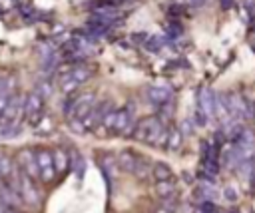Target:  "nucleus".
Here are the masks:
<instances>
[{
	"label": "nucleus",
	"instance_id": "nucleus-16",
	"mask_svg": "<svg viewBox=\"0 0 255 213\" xmlns=\"http://www.w3.org/2000/svg\"><path fill=\"white\" fill-rule=\"evenodd\" d=\"M165 42H167V36H163V34H153V36H147L143 48H145L147 52H151V54H157V52L165 46Z\"/></svg>",
	"mask_w": 255,
	"mask_h": 213
},
{
	"label": "nucleus",
	"instance_id": "nucleus-7",
	"mask_svg": "<svg viewBox=\"0 0 255 213\" xmlns=\"http://www.w3.org/2000/svg\"><path fill=\"white\" fill-rule=\"evenodd\" d=\"M94 106H96V98H94V94H82L80 98H76V106H74V111H72V119H84L92 109H94Z\"/></svg>",
	"mask_w": 255,
	"mask_h": 213
},
{
	"label": "nucleus",
	"instance_id": "nucleus-3",
	"mask_svg": "<svg viewBox=\"0 0 255 213\" xmlns=\"http://www.w3.org/2000/svg\"><path fill=\"white\" fill-rule=\"evenodd\" d=\"M16 163H18V169H20L22 173H26L28 177H32V179H38V177H40L38 157H36V153H34L32 149H28V147L20 149L18 155H16Z\"/></svg>",
	"mask_w": 255,
	"mask_h": 213
},
{
	"label": "nucleus",
	"instance_id": "nucleus-5",
	"mask_svg": "<svg viewBox=\"0 0 255 213\" xmlns=\"http://www.w3.org/2000/svg\"><path fill=\"white\" fill-rule=\"evenodd\" d=\"M112 109V102H102V104H98V106H94V109L82 119V123H84V127L86 129H94V127H98V125H102V121H104V117H106V113Z\"/></svg>",
	"mask_w": 255,
	"mask_h": 213
},
{
	"label": "nucleus",
	"instance_id": "nucleus-36",
	"mask_svg": "<svg viewBox=\"0 0 255 213\" xmlns=\"http://www.w3.org/2000/svg\"><path fill=\"white\" fill-rule=\"evenodd\" d=\"M155 213H173V209H169L167 205H163V207H159V209H157Z\"/></svg>",
	"mask_w": 255,
	"mask_h": 213
},
{
	"label": "nucleus",
	"instance_id": "nucleus-15",
	"mask_svg": "<svg viewBox=\"0 0 255 213\" xmlns=\"http://www.w3.org/2000/svg\"><path fill=\"white\" fill-rule=\"evenodd\" d=\"M52 155H54V165H56V171H58V173H64V171L70 167L72 159L68 157V153H66L62 147H56V149L52 151Z\"/></svg>",
	"mask_w": 255,
	"mask_h": 213
},
{
	"label": "nucleus",
	"instance_id": "nucleus-18",
	"mask_svg": "<svg viewBox=\"0 0 255 213\" xmlns=\"http://www.w3.org/2000/svg\"><path fill=\"white\" fill-rule=\"evenodd\" d=\"M155 193H157L161 199H169V197H173V193H175V183H173V179L157 181V183H155Z\"/></svg>",
	"mask_w": 255,
	"mask_h": 213
},
{
	"label": "nucleus",
	"instance_id": "nucleus-11",
	"mask_svg": "<svg viewBox=\"0 0 255 213\" xmlns=\"http://www.w3.org/2000/svg\"><path fill=\"white\" fill-rule=\"evenodd\" d=\"M147 98L151 104L155 106H163L167 102H171V90L169 88H163V86H149L147 88Z\"/></svg>",
	"mask_w": 255,
	"mask_h": 213
},
{
	"label": "nucleus",
	"instance_id": "nucleus-39",
	"mask_svg": "<svg viewBox=\"0 0 255 213\" xmlns=\"http://www.w3.org/2000/svg\"><path fill=\"white\" fill-rule=\"evenodd\" d=\"M229 213H239V211H229Z\"/></svg>",
	"mask_w": 255,
	"mask_h": 213
},
{
	"label": "nucleus",
	"instance_id": "nucleus-12",
	"mask_svg": "<svg viewBox=\"0 0 255 213\" xmlns=\"http://www.w3.org/2000/svg\"><path fill=\"white\" fill-rule=\"evenodd\" d=\"M40 60H42V66H44V70H54L56 66H58V54L54 52V48L52 46H48V44H42L40 46Z\"/></svg>",
	"mask_w": 255,
	"mask_h": 213
},
{
	"label": "nucleus",
	"instance_id": "nucleus-20",
	"mask_svg": "<svg viewBox=\"0 0 255 213\" xmlns=\"http://www.w3.org/2000/svg\"><path fill=\"white\" fill-rule=\"evenodd\" d=\"M151 173H153V177H155L157 181L171 179V169H169V165H167V163H163V161H157V163L151 167Z\"/></svg>",
	"mask_w": 255,
	"mask_h": 213
},
{
	"label": "nucleus",
	"instance_id": "nucleus-6",
	"mask_svg": "<svg viewBox=\"0 0 255 213\" xmlns=\"http://www.w3.org/2000/svg\"><path fill=\"white\" fill-rule=\"evenodd\" d=\"M18 193L22 195V199L28 203V205H38L40 203V193L34 185V179L28 177L26 173H22L20 177V187H18Z\"/></svg>",
	"mask_w": 255,
	"mask_h": 213
},
{
	"label": "nucleus",
	"instance_id": "nucleus-32",
	"mask_svg": "<svg viewBox=\"0 0 255 213\" xmlns=\"http://www.w3.org/2000/svg\"><path fill=\"white\" fill-rule=\"evenodd\" d=\"M128 0H98V6H114V8H118V6H122V4H126Z\"/></svg>",
	"mask_w": 255,
	"mask_h": 213
},
{
	"label": "nucleus",
	"instance_id": "nucleus-30",
	"mask_svg": "<svg viewBox=\"0 0 255 213\" xmlns=\"http://www.w3.org/2000/svg\"><path fill=\"white\" fill-rule=\"evenodd\" d=\"M223 197H225V201L235 203V201H237V189H235V187H231V185H227V187L223 189Z\"/></svg>",
	"mask_w": 255,
	"mask_h": 213
},
{
	"label": "nucleus",
	"instance_id": "nucleus-26",
	"mask_svg": "<svg viewBox=\"0 0 255 213\" xmlns=\"http://www.w3.org/2000/svg\"><path fill=\"white\" fill-rule=\"evenodd\" d=\"M20 133V125H16V123H6V127L0 131V137L2 139H10V137H14V135H18Z\"/></svg>",
	"mask_w": 255,
	"mask_h": 213
},
{
	"label": "nucleus",
	"instance_id": "nucleus-40",
	"mask_svg": "<svg viewBox=\"0 0 255 213\" xmlns=\"http://www.w3.org/2000/svg\"><path fill=\"white\" fill-rule=\"evenodd\" d=\"M253 115H255V106H253Z\"/></svg>",
	"mask_w": 255,
	"mask_h": 213
},
{
	"label": "nucleus",
	"instance_id": "nucleus-31",
	"mask_svg": "<svg viewBox=\"0 0 255 213\" xmlns=\"http://www.w3.org/2000/svg\"><path fill=\"white\" fill-rule=\"evenodd\" d=\"M199 209L201 211H205V213H217V207H215V203L209 199V201H203V203H199Z\"/></svg>",
	"mask_w": 255,
	"mask_h": 213
},
{
	"label": "nucleus",
	"instance_id": "nucleus-13",
	"mask_svg": "<svg viewBox=\"0 0 255 213\" xmlns=\"http://www.w3.org/2000/svg\"><path fill=\"white\" fill-rule=\"evenodd\" d=\"M241 131H243V125L237 119H227L223 123V127H221V133H223V137L227 141H237V137L241 135Z\"/></svg>",
	"mask_w": 255,
	"mask_h": 213
},
{
	"label": "nucleus",
	"instance_id": "nucleus-28",
	"mask_svg": "<svg viewBox=\"0 0 255 213\" xmlns=\"http://www.w3.org/2000/svg\"><path fill=\"white\" fill-rule=\"evenodd\" d=\"M207 119H209V115L197 106V109H195V113H193V123L195 125H199V127H203L205 123H207Z\"/></svg>",
	"mask_w": 255,
	"mask_h": 213
},
{
	"label": "nucleus",
	"instance_id": "nucleus-34",
	"mask_svg": "<svg viewBox=\"0 0 255 213\" xmlns=\"http://www.w3.org/2000/svg\"><path fill=\"white\" fill-rule=\"evenodd\" d=\"M219 4H221L223 10H229V8H233L235 2H233V0H219Z\"/></svg>",
	"mask_w": 255,
	"mask_h": 213
},
{
	"label": "nucleus",
	"instance_id": "nucleus-33",
	"mask_svg": "<svg viewBox=\"0 0 255 213\" xmlns=\"http://www.w3.org/2000/svg\"><path fill=\"white\" fill-rule=\"evenodd\" d=\"M179 129H181V133H183V135H189V133H191V121H189V119H185V121L181 123V127H179Z\"/></svg>",
	"mask_w": 255,
	"mask_h": 213
},
{
	"label": "nucleus",
	"instance_id": "nucleus-17",
	"mask_svg": "<svg viewBox=\"0 0 255 213\" xmlns=\"http://www.w3.org/2000/svg\"><path fill=\"white\" fill-rule=\"evenodd\" d=\"M181 141H183V133H181V129H177V127L167 129V141H165V149L175 151V149H179Z\"/></svg>",
	"mask_w": 255,
	"mask_h": 213
},
{
	"label": "nucleus",
	"instance_id": "nucleus-37",
	"mask_svg": "<svg viewBox=\"0 0 255 213\" xmlns=\"http://www.w3.org/2000/svg\"><path fill=\"white\" fill-rule=\"evenodd\" d=\"M193 213H205V211H201V209H199V207H197V209H195V211H193Z\"/></svg>",
	"mask_w": 255,
	"mask_h": 213
},
{
	"label": "nucleus",
	"instance_id": "nucleus-24",
	"mask_svg": "<svg viewBox=\"0 0 255 213\" xmlns=\"http://www.w3.org/2000/svg\"><path fill=\"white\" fill-rule=\"evenodd\" d=\"M165 36H167V40H175V38L183 36V28L177 22H169L165 28Z\"/></svg>",
	"mask_w": 255,
	"mask_h": 213
},
{
	"label": "nucleus",
	"instance_id": "nucleus-9",
	"mask_svg": "<svg viewBox=\"0 0 255 213\" xmlns=\"http://www.w3.org/2000/svg\"><path fill=\"white\" fill-rule=\"evenodd\" d=\"M133 113H131V109H128V107H124V109H118V113H116V123H114V131H118V133H133Z\"/></svg>",
	"mask_w": 255,
	"mask_h": 213
},
{
	"label": "nucleus",
	"instance_id": "nucleus-41",
	"mask_svg": "<svg viewBox=\"0 0 255 213\" xmlns=\"http://www.w3.org/2000/svg\"><path fill=\"white\" fill-rule=\"evenodd\" d=\"M8 213H18V211H8Z\"/></svg>",
	"mask_w": 255,
	"mask_h": 213
},
{
	"label": "nucleus",
	"instance_id": "nucleus-14",
	"mask_svg": "<svg viewBox=\"0 0 255 213\" xmlns=\"http://www.w3.org/2000/svg\"><path fill=\"white\" fill-rule=\"evenodd\" d=\"M12 88H14V78H4L0 80V115L8 104V100L12 98Z\"/></svg>",
	"mask_w": 255,
	"mask_h": 213
},
{
	"label": "nucleus",
	"instance_id": "nucleus-1",
	"mask_svg": "<svg viewBox=\"0 0 255 213\" xmlns=\"http://www.w3.org/2000/svg\"><path fill=\"white\" fill-rule=\"evenodd\" d=\"M137 141H145L149 145H163L165 147V141H167V129L163 127L161 119L155 117V115H149L145 119H141L133 133H131Z\"/></svg>",
	"mask_w": 255,
	"mask_h": 213
},
{
	"label": "nucleus",
	"instance_id": "nucleus-2",
	"mask_svg": "<svg viewBox=\"0 0 255 213\" xmlns=\"http://www.w3.org/2000/svg\"><path fill=\"white\" fill-rule=\"evenodd\" d=\"M42 109H44V96L36 90V92H32V94H28L26 96V100H24V115H26V119L32 123V125H40V121H42Z\"/></svg>",
	"mask_w": 255,
	"mask_h": 213
},
{
	"label": "nucleus",
	"instance_id": "nucleus-29",
	"mask_svg": "<svg viewBox=\"0 0 255 213\" xmlns=\"http://www.w3.org/2000/svg\"><path fill=\"white\" fill-rule=\"evenodd\" d=\"M116 113H118V109H110L108 113H106V117H104V121H102V127L104 129H114V123H116Z\"/></svg>",
	"mask_w": 255,
	"mask_h": 213
},
{
	"label": "nucleus",
	"instance_id": "nucleus-8",
	"mask_svg": "<svg viewBox=\"0 0 255 213\" xmlns=\"http://www.w3.org/2000/svg\"><path fill=\"white\" fill-rule=\"evenodd\" d=\"M20 111H24V100H22L20 96L12 94V98L8 100V104H6V107H4V111H2V115H0L2 123H4V125H6V123H14Z\"/></svg>",
	"mask_w": 255,
	"mask_h": 213
},
{
	"label": "nucleus",
	"instance_id": "nucleus-21",
	"mask_svg": "<svg viewBox=\"0 0 255 213\" xmlns=\"http://www.w3.org/2000/svg\"><path fill=\"white\" fill-rule=\"evenodd\" d=\"M70 76L74 78V80H78L80 84H84L86 80H90V76H92V70L88 68V66H76V68H72L70 70Z\"/></svg>",
	"mask_w": 255,
	"mask_h": 213
},
{
	"label": "nucleus",
	"instance_id": "nucleus-35",
	"mask_svg": "<svg viewBox=\"0 0 255 213\" xmlns=\"http://www.w3.org/2000/svg\"><path fill=\"white\" fill-rule=\"evenodd\" d=\"M187 4L197 8V6H203V4H205V0H187Z\"/></svg>",
	"mask_w": 255,
	"mask_h": 213
},
{
	"label": "nucleus",
	"instance_id": "nucleus-38",
	"mask_svg": "<svg viewBox=\"0 0 255 213\" xmlns=\"http://www.w3.org/2000/svg\"><path fill=\"white\" fill-rule=\"evenodd\" d=\"M0 213H4V207H2V205H0Z\"/></svg>",
	"mask_w": 255,
	"mask_h": 213
},
{
	"label": "nucleus",
	"instance_id": "nucleus-19",
	"mask_svg": "<svg viewBox=\"0 0 255 213\" xmlns=\"http://www.w3.org/2000/svg\"><path fill=\"white\" fill-rule=\"evenodd\" d=\"M118 163H120L122 169L133 171V169H135V163H137V157H135L131 151H122L120 157H118Z\"/></svg>",
	"mask_w": 255,
	"mask_h": 213
},
{
	"label": "nucleus",
	"instance_id": "nucleus-27",
	"mask_svg": "<svg viewBox=\"0 0 255 213\" xmlns=\"http://www.w3.org/2000/svg\"><path fill=\"white\" fill-rule=\"evenodd\" d=\"M133 173H135L137 177H145V175L149 173V163H147L145 159L137 157V163H135V169H133Z\"/></svg>",
	"mask_w": 255,
	"mask_h": 213
},
{
	"label": "nucleus",
	"instance_id": "nucleus-25",
	"mask_svg": "<svg viewBox=\"0 0 255 213\" xmlns=\"http://www.w3.org/2000/svg\"><path fill=\"white\" fill-rule=\"evenodd\" d=\"M72 165H74V169H76V175L78 177H84V159H82V155H78V151H72Z\"/></svg>",
	"mask_w": 255,
	"mask_h": 213
},
{
	"label": "nucleus",
	"instance_id": "nucleus-10",
	"mask_svg": "<svg viewBox=\"0 0 255 213\" xmlns=\"http://www.w3.org/2000/svg\"><path fill=\"white\" fill-rule=\"evenodd\" d=\"M197 100H199V107L209 115V117H215V102H217V96L209 90V88H201L199 90V96H197Z\"/></svg>",
	"mask_w": 255,
	"mask_h": 213
},
{
	"label": "nucleus",
	"instance_id": "nucleus-22",
	"mask_svg": "<svg viewBox=\"0 0 255 213\" xmlns=\"http://www.w3.org/2000/svg\"><path fill=\"white\" fill-rule=\"evenodd\" d=\"M60 86H62V90H64L66 94H70V92H74V90L80 86V82H78V80H74L70 74H66V76H62Z\"/></svg>",
	"mask_w": 255,
	"mask_h": 213
},
{
	"label": "nucleus",
	"instance_id": "nucleus-23",
	"mask_svg": "<svg viewBox=\"0 0 255 213\" xmlns=\"http://www.w3.org/2000/svg\"><path fill=\"white\" fill-rule=\"evenodd\" d=\"M12 171H14V167H12L10 159L8 157H0V179L8 181L10 175H12Z\"/></svg>",
	"mask_w": 255,
	"mask_h": 213
},
{
	"label": "nucleus",
	"instance_id": "nucleus-4",
	"mask_svg": "<svg viewBox=\"0 0 255 213\" xmlns=\"http://www.w3.org/2000/svg\"><path fill=\"white\" fill-rule=\"evenodd\" d=\"M36 157H38V165H40V179L42 181H54L56 177V165H54V155L52 151L48 149H38L36 151Z\"/></svg>",
	"mask_w": 255,
	"mask_h": 213
}]
</instances>
